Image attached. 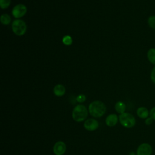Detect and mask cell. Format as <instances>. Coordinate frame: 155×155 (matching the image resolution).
<instances>
[{"label": "cell", "mask_w": 155, "mask_h": 155, "mask_svg": "<svg viewBox=\"0 0 155 155\" xmlns=\"http://www.w3.org/2000/svg\"><path fill=\"white\" fill-rule=\"evenodd\" d=\"M84 128L88 131H94L99 127L98 122L94 119H88L84 124Z\"/></svg>", "instance_id": "cell-8"}, {"label": "cell", "mask_w": 155, "mask_h": 155, "mask_svg": "<svg viewBox=\"0 0 155 155\" xmlns=\"http://www.w3.org/2000/svg\"><path fill=\"white\" fill-rule=\"evenodd\" d=\"M118 117L116 114H111L108 115L105 119V124L108 127H114L117 123Z\"/></svg>", "instance_id": "cell-9"}, {"label": "cell", "mask_w": 155, "mask_h": 155, "mask_svg": "<svg viewBox=\"0 0 155 155\" xmlns=\"http://www.w3.org/2000/svg\"><path fill=\"white\" fill-rule=\"evenodd\" d=\"M152 152L151 146L147 143L140 144L137 149V155H151Z\"/></svg>", "instance_id": "cell-6"}, {"label": "cell", "mask_w": 155, "mask_h": 155, "mask_svg": "<svg viewBox=\"0 0 155 155\" xmlns=\"http://www.w3.org/2000/svg\"><path fill=\"white\" fill-rule=\"evenodd\" d=\"M54 94L58 97L63 96L65 93V88L64 86L62 84L56 85L53 88Z\"/></svg>", "instance_id": "cell-10"}, {"label": "cell", "mask_w": 155, "mask_h": 155, "mask_svg": "<svg viewBox=\"0 0 155 155\" xmlns=\"http://www.w3.org/2000/svg\"><path fill=\"white\" fill-rule=\"evenodd\" d=\"M149 114L148 109L144 107H139L137 110V114L141 119H147Z\"/></svg>", "instance_id": "cell-11"}, {"label": "cell", "mask_w": 155, "mask_h": 155, "mask_svg": "<svg viewBox=\"0 0 155 155\" xmlns=\"http://www.w3.org/2000/svg\"><path fill=\"white\" fill-rule=\"evenodd\" d=\"M148 24L153 29L155 30V16H150L148 19Z\"/></svg>", "instance_id": "cell-16"}, {"label": "cell", "mask_w": 155, "mask_h": 155, "mask_svg": "<svg viewBox=\"0 0 155 155\" xmlns=\"http://www.w3.org/2000/svg\"><path fill=\"white\" fill-rule=\"evenodd\" d=\"M147 58L152 64L155 65V48H151L148 50Z\"/></svg>", "instance_id": "cell-13"}, {"label": "cell", "mask_w": 155, "mask_h": 155, "mask_svg": "<svg viewBox=\"0 0 155 155\" xmlns=\"http://www.w3.org/2000/svg\"><path fill=\"white\" fill-rule=\"evenodd\" d=\"M11 21L10 16L7 14H3L1 16V22L4 25H8Z\"/></svg>", "instance_id": "cell-14"}, {"label": "cell", "mask_w": 155, "mask_h": 155, "mask_svg": "<svg viewBox=\"0 0 155 155\" xmlns=\"http://www.w3.org/2000/svg\"><path fill=\"white\" fill-rule=\"evenodd\" d=\"M11 0H0V6L1 8L5 9L8 7L10 4Z\"/></svg>", "instance_id": "cell-17"}, {"label": "cell", "mask_w": 155, "mask_h": 155, "mask_svg": "<svg viewBox=\"0 0 155 155\" xmlns=\"http://www.w3.org/2000/svg\"><path fill=\"white\" fill-rule=\"evenodd\" d=\"M153 119L151 117H147V118L146 119L145 121V123L146 125H151V124L153 123Z\"/></svg>", "instance_id": "cell-21"}, {"label": "cell", "mask_w": 155, "mask_h": 155, "mask_svg": "<svg viewBox=\"0 0 155 155\" xmlns=\"http://www.w3.org/2000/svg\"><path fill=\"white\" fill-rule=\"evenodd\" d=\"M12 28L15 34L18 36H22L26 31L27 25L24 21L21 19H16L12 22Z\"/></svg>", "instance_id": "cell-4"}, {"label": "cell", "mask_w": 155, "mask_h": 155, "mask_svg": "<svg viewBox=\"0 0 155 155\" xmlns=\"http://www.w3.org/2000/svg\"><path fill=\"white\" fill-rule=\"evenodd\" d=\"M150 116L153 120H155V107L151 109L150 111Z\"/></svg>", "instance_id": "cell-20"}, {"label": "cell", "mask_w": 155, "mask_h": 155, "mask_svg": "<svg viewBox=\"0 0 155 155\" xmlns=\"http://www.w3.org/2000/svg\"><path fill=\"white\" fill-rule=\"evenodd\" d=\"M120 124L127 128L133 127L136 124V119L130 113H124L119 116Z\"/></svg>", "instance_id": "cell-3"}, {"label": "cell", "mask_w": 155, "mask_h": 155, "mask_svg": "<svg viewBox=\"0 0 155 155\" xmlns=\"http://www.w3.org/2000/svg\"><path fill=\"white\" fill-rule=\"evenodd\" d=\"M66 151V145L62 141H58L53 146V153L55 155H63Z\"/></svg>", "instance_id": "cell-7"}, {"label": "cell", "mask_w": 155, "mask_h": 155, "mask_svg": "<svg viewBox=\"0 0 155 155\" xmlns=\"http://www.w3.org/2000/svg\"><path fill=\"white\" fill-rule=\"evenodd\" d=\"M114 108H115L116 111L117 113H119L120 114H122V113H125V111L126 110V105L123 102L118 101L116 103Z\"/></svg>", "instance_id": "cell-12"}, {"label": "cell", "mask_w": 155, "mask_h": 155, "mask_svg": "<svg viewBox=\"0 0 155 155\" xmlns=\"http://www.w3.org/2000/svg\"><path fill=\"white\" fill-rule=\"evenodd\" d=\"M62 42L66 45H70L73 42V39L70 36L65 35L62 38Z\"/></svg>", "instance_id": "cell-15"}, {"label": "cell", "mask_w": 155, "mask_h": 155, "mask_svg": "<svg viewBox=\"0 0 155 155\" xmlns=\"http://www.w3.org/2000/svg\"><path fill=\"white\" fill-rule=\"evenodd\" d=\"M87 116V109L83 105H78L73 110L72 117L76 122H82L84 120Z\"/></svg>", "instance_id": "cell-2"}, {"label": "cell", "mask_w": 155, "mask_h": 155, "mask_svg": "<svg viewBox=\"0 0 155 155\" xmlns=\"http://www.w3.org/2000/svg\"><path fill=\"white\" fill-rule=\"evenodd\" d=\"M27 12V7L24 4H18L15 6L12 10V15L15 18H19L25 15Z\"/></svg>", "instance_id": "cell-5"}, {"label": "cell", "mask_w": 155, "mask_h": 155, "mask_svg": "<svg viewBox=\"0 0 155 155\" xmlns=\"http://www.w3.org/2000/svg\"><path fill=\"white\" fill-rule=\"evenodd\" d=\"M86 99V97L84 94H79L77 97H76V101L79 102V103H82V102H84Z\"/></svg>", "instance_id": "cell-18"}, {"label": "cell", "mask_w": 155, "mask_h": 155, "mask_svg": "<svg viewBox=\"0 0 155 155\" xmlns=\"http://www.w3.org/2000/svg\"><path fill=\"white\" fill-rule=\"evenodd\" d=\"M88 111L92 116L94 117H100L105 114L106 111V106L104 102L100 101H95L89 105Z\"/></svg>", "instance_id": "cell-1"}, {"label": "cell", "mask_w": 155, "mask_h": 155, "mask_svg": "<svg viewBox=\"0 0 155 155\" xmlns=\"http://www.w3.org/2000/svg\"><path fill=\"white\" fill-rule=\"evenodd\" d=\"M150 78L151 81L155 84V66L152 68L150 73Z\"/></svg>", "instance_id": "cell-19"}]
</instances>
